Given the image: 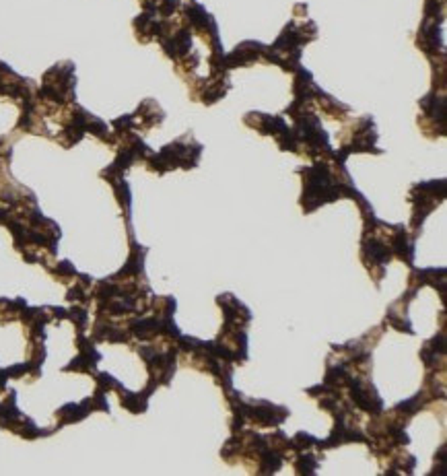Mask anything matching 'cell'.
I'll return each mask as SVG.
<instances>
[{"label": "cell", "mask_w": 447, "mask_h": 476, "mask_svg": "<svg viewBox=\"0 0 447 476\" xmlns=\"http://www.w3.org/2000/svg\"><path fill=\"white\" fill-rule=\"evenodd\" d=\"M380 462H387V466H383L385 475H412L416 468V458L406 452V448H398L387 455L380 458Z\"/></svg>", "instance_id": "9a60e30c"}, {"label": "cell", "mask_w": 447, "mask_h": 476, "mask_svg": "<svg viewBox=\"0 0 447 476\" xmlns=\"http://www.w3.org/2000/svg\"><path fill=\"white\" fill-rule=\"evenodd\" d=\"M291 450H293V454H297V452H309V450L321 452L318 437H314L311 433L305 431H299L297 435L291 437Z\"/></svg>", "instance_id": "ffe728a7"}, {"label": "cell", "mask_w": 447, "mask_h": 476, "mask_svg": "<svg viewBox=\"0 0 447 476\" xmlns=\"http://www.w3.org/2000/svg\"><path fill=\"white\" fill-rule=\"evenodd\" d=\"M425 284L439 289L441 295H446V268H412L408 277V291L419 293V289Z\"/></svg>", "instance_id": "5bb4252c"}, {"label": "cell", "mask_w": 447, "mask_h": 476, "mask_svg": "<svg viewBox=\"0 0 447 476\" xmlns=\"http://www.w3.org/2000/svg\"><path fill=\"white\" fill-rule=\"evenodd\" d=\"M380 231L392 252V258L404 262L406 266H412L414 254H416V248H414L416 236L404 225H387L383 221H380Z\"/></svg>", "instance_id": "5b68a950"}, {"label": "cell", "mask_w": 447, "mask_h": 476, "mask_svg": "<svg viewBox=\"0 0 447 476\" xmlns=\"http://www.w3.org/2000/svg\"><path fill=\"white\" fill-rule=\"evenodd\" d=\"M202 157V145L194 140L192 134H184L177 140L163 147L157 155H149V170L157 173H167L171 170H194Z\"/></svg>", "instance_id": "6da1fadb"}, {"label": "cell", "mask_w": 447, "mask_h": 476, "mask_svg": "<svg viewBox=\"0 0 447 476\" xmlns=\"http://www.w3.org/2000/svg\"><path fill=\"white\" fill-rule=\"evenodd\" d=\"M214 345L219 348V353L229 359L233 365H241L248 361V345H250V338H248V332L241 330V328H227L223 326L219 336L214 338Z\"/></svg>", "instance_id": "52a82bcc"}, {"label": "cell", "mask_w": 447, "mask_h": 476, "mask_svg": "<svg viewBox=\"0 0 447 476\" xmlns=\"http://www.w3.org/2000/svg\"><path fill=\"white\" fill-rule=\"evenodd\" d=\"M344 394L359 412L373 416V414H380L383 411L382 396L377 394V389L371 384L369 377H353V382L346 386Z\"/></svg>", "instance_id": "8992f818"}, {"label": "cell", "mask_w": 447, "mask_h": 476, "mask_svg": "<svg viewBox=\"0 0 447 476\" xmlns=\"http://www.w3.org/2000/svg\"><path fill=\"white\" fill-rule=\"evenodd\" d=\"M264 54H266V45L250 40V42L239 43L231 54H225V66H227V70L237 68V66H250L264 60Z\"/></svg>", "instance_id": "30bf717a"}, {"label": "cell", "mask_w": 447, "mask_h": 476, "mask_svg": "<svg viewBox=\"0 0 447 476\" xmlns=\"http://www.w3.org/2000/svg\"><path fill=\"white\" fill-rule=\"evenodd\" d=\"M416 293L408 291L404 293L398 301H394L387 307V314H385V324L392 326L394 330L398 332H406V334H414L412 324H410V318H408V303L414 299Z\"/></svg>", "instance_id": "4fadbf2b"}, {"label": "cell", "mask_w": 447, "mask_h": 476, "mask_svg": "<svg viewBox=\"0 0 447 476\" xmlns=\"http://www.w3.org/2000/svg\"><path fill=\"white\" fill-rule=\"evenodd\" d=\"M341 149L338 155L342 159H348V155L353 153H382L375 143H377V132L375 124L371 120V116H363L353 120L348 126H344L341 132Z\"/></svg>", "instance_id": "3957f363"}, {"label": "cell", "mask_w": 447, "mask_h": 476, "mask_svg": "<svg viewBox=\"0 0 447 476\" xmlns=\"http://www.w3.org/2000/svg\"><path fill=\"white\" fill-rule=\"evenodd\" d=\"M153 389L155 386L149 384L145 392H138V394H130L126 389H122L118 386V392H120V402H122V406L128 409L130 412H134V414H140V412L147 411V404H149V396L153 394Z\"/></svg>", "instance_id": "ac0fdd59"}, {"label": "cell", "mask_w": 447, "mask_h": 476, "mask_svg": "<svg viewBox=\"0 0 447 476\" xmlns=\"http://www.w3.org/2000/svg\"><path fill=\"white\" fill-rule=\"evenodd\" d=\"M243 122H245V126L254 128L255 132H260L264 136H272L275 140L289 128V124L282 116H268V114H262V111H250L243 118Z\"/></svg>", "instance_id": "8fae6325"}, {"label": "cell", "mask_w": 447, "mask_h": 476, "mask_svg": "<svg viewBox=\"0 0 447 476\" xmlns=\"http://www.w3.org/2000/svg\"><path fill=\"white\" fill-rule=\"evenodd\" d=\"M216 305L223 309V326L245 330L252 322V311L248 305L239 301L231 293H223L216 297Z\"/></svg>", "instance_id": "9c48e42d"}, {"label": "cell", "mask_w": 447, "mask_h": 476, "mask_svg": "<svg viewBox=\"0 0 447 476\" xmlns=\"http://www.w3.org/2000/svg\"><path fill=\"white\" fill-rule=\"evenodd\" d=\"M447 194V184L446 179H435V182H421V184H414L410 188V194L408 200L412 204V216H410V231L414 236H419L425 218L443 200Z\"/></svg>", "instance_id": "7a4b0ae2"}, {"label": "cell", "mask_w": 447, "mask_h": 476, "mask_svg": "<svg viewBox=\"0 0 447 476\" xmlns=\"http://www.w3.org/2000/svg\"><path fill=\"white\" fill-rule=\"evenodd\" d=\"M421 359L426 371H446V330L426 341L421 348Z\"/></svg>", "instance_id": "7c38bea8"}, {"label": "cell", "mask_w": 447, "mask_h": 476, "mask_svg": "<svg viewBox=\"0 0 447 476\" xmlns=\"http://www.w3.org/2000/svg\"><path fill=\"white\" fill-rule=\"evenodd\" d=\"M314 452H316V450L293 454L291 462H293L297 475H316V472H318L319 460H321L324 455H321V452H318V454H314Z\"/></svg>", "instance_id": "d6986e66"}, {"label": "cell", "mask_w": 447, "mask_h": 476, "mask_svg": "<svg viewBox=\"0 0 447 476\" xmlns=\"http://www.w3.org/2000/svg\"><path fill=\"white\" fill-rule=\"evenodd\" d=\"M188 83L194 101H202L206 106H213L219 99H223L231 89L227 72H211L206 79H192Z\"/></svg>", "instance_id": "ba28073f"}, {"label": "cell", "mask_w": 447, "mask_h": 476, "mask_svg": "<svg viewBox=\"0 0 447 476\" xmlns=\"http://www.w3.org/2000/svg\"><path fill=\"white\" fill-rule=\"evenodd\" d=\"M89 411L85 409V404H66L64 409L58 411V419H60V425H68V423H77V421H83Z\"/></svg>", "instance_id": "44dd1931"}, {"label": "cell", "mask_w": 447, "mask_h": 476, "mask_svg": "<svg viewBox=\"0 0 447 476\" xmlns=\"http://www.w3.org/2000/svg\"><path fill=\"white\" fill-rule=\"evenodd\" d=\"M423 116L419 118V126L423 128L426 136L437 138L447 134L446 118V95L441 91H431L421 99Z\"/></svg>", "instance_id": "277c9868"}, {"label": "cell", "mask_w": 447, "mask_h": 476, "mask_svg": "<svg viewBox=\"0 0 447 476\" xmlns=\"http://www.w3.org/2000/svg\"><path fill=\"white\" fill-rule=\"evenodd\" d=\"M132 118V126H138L140 130H147V128H155V126H159L163 120H165V114H163V109L159 108V104H155L153 99H147L138 111L134 114V116H130Z\"/></svg>", "instance_id": "2e32d148"}, {"label": "cell", "mask_w": 447, "mask_h": 476, "mask_svg": "<svg viewBox=\"0 0 447 476\" xmlns=\"http://www.w3.org/2000/svg\"><path fill=\"white\" fill-rule=\"evenodd\" d=\"M314 106H318L330 120H344L346 116H348V111L351 108L348 106H344L341 104L338 99H334L332 95H328V93H324L321 89H319V93L314 97Z\"/></svg>", "instance_id": "e0dca14e"}]
</instances>
